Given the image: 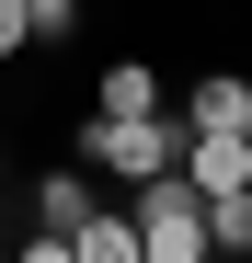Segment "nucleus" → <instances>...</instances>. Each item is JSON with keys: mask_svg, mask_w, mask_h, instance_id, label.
<instances>
[{"mask_svg": "<svg viewBox=\"0 0 252 263\" xmlns=\"http://www.w3.org/2000/svg\"><path fill=\"white\" fill-rule=\"evenodd\" d=\"M34 46V12H23V0H0V58H23Z\"/></svg>", "mask_w": 252, "mask_h": 263, "instance_id": "9", "label": "nucleus"}, {"mask_svg": "<svg viewBox=\"0 0 252 263\" xmlns=\"http://www.w3.org/2000/svg\"><path fill=\"white\" fill-rule=\"evenodd\" d=\"M23 12H34V46H69L80 34V0H23Z\"/></svg>", "mask_w": 252, "mask_h": 263, "instance_id": "8", "label": "nucleus"}, {"mask_svg": "<svg viewBox=\"0 0 252 263\" xmlns=\"http://www.w3.org/2000/svg\"><path fill=\"white\" fill-rule=\"evenodd\" d=\"M206 252L252 263V183H241V195H206Z\"/></svg>", "mask_w": 252, "mask_h": 263, "instance_id": "7", "label": "nucleus"}, {"mask_svg": "<svg viewBox=\"0 0 252 263\" xmlns=\"http://www.w3.org/2000/svg\"><path fill=\"white\" fill-rule=\"evenodd\" d=\"M12 263H80V252H69V229H34V240H23Z\"/></svg>", "mask_w": 252, "mask_h": 263, "instance_id": "10", "label": "nucleus"}, {"mask_svg": "<svg viewBox=\"0 0 252 263\" xmlns=\"http://www.w3.org/2000/svg\"><path fill=\"white\" fill-rule=\"evenodd\" d=\"M184 126H241V138H252V80H229V69H206L195 92H184Z\"/></svg>", "mask_w": 252, "mask_h": 263, "instance_id": "6", "label": "nucleus"}, {"mask_svg": "<svg viewBox=\"0 0 252 263\" xmlns=\"http://www.w3.org/2000/svg\"><path fill=\"white\" fill-rule=\"evenodd\" d=\"M80 160L115 172V183L138 195L149 172H172V160H184V115H80Z\"/></svg>", "mask_w": 252, "mask_h": 263, "instance_id": "1", "label": "nucleus"}, {"mask_svg": "<svg viewBox=\"0 0 252 263\" xmlns=\"http://www.w3.org/2000/svg\"><path fill=\"white\" fill-rule=\"evenodd\" d=\"M69 252H80V263H149V252H138V217H126V206H92V217L69 229Z\"/></svg>", "mask_w": 252, "mask_h": 263, "instance_id": "4", "label": "nucleus"}, {"mask_svg": "<svg viewBox=\"0 0 252 263\" xmlns=\"http://www.w3.org/2000/svg\"><path fill=\"white\" fill-rule=\"evenodd\" d=\"M92 115H160V69H149V58H115V69L92 80Z\"/></svg>", "mask_w": 252, "mask_h": 263, "instance_id": "5", "label": "nucleus"}, {"mask_svg": "<svg viewBox=\"0 0 252 263\" xmlns=\"http://www.w3.org/2000/svg\"><path fill=\"white\" fill-rule=\"evenodd\" d=\"M92 217V172L58 160V172H34V229H80Z\"/></svg>", "mask_w": 252, "mask_h": 263, "instance_id": "3", "label": "nucleus"}, {"mask_svg": "<svg viewBox=\"0 0 252 263\" xmlns=\"http://www.w3.org/2000/svg\"><path fill=\"white\" fill-rule=\"evenodd\" d=\"M172 172H184L195 195H241L252 183V138H241V126H184V160Z\"/></svg>", "mask_w": 252, "mask_h": 263, "instance_id": "2", "label": "nucleus"}]
</instances>
